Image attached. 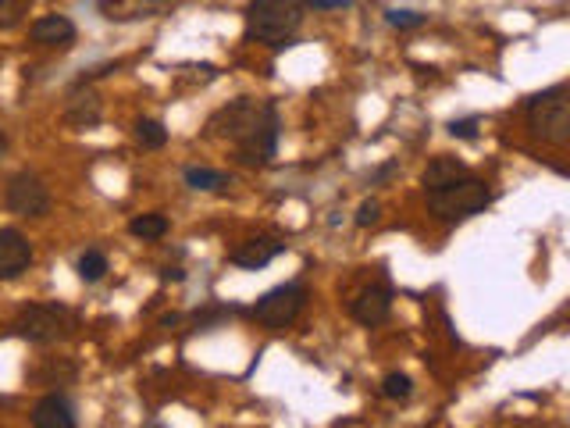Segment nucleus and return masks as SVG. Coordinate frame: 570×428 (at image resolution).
<instances>
[{
  "mask_svg": "<svg viewBox=\"0 0 570 428\" xmlns=\"http://www.w3.org/2000/svg\"><path fill=\"white\" fill-rule=\"evenodd\" d=\"M389 25H396V29H417V25H424V15L421 11H407V8H396L389 11Z\"/></svg>",
  "mask_w": 570,
  "mask_h": 428,
  "instance_id": "412c9836",
  "label": "nucleus"
},
{
  "mask_svg": "<svg viewBox=\"0 0 570 428\" xmlns=\"http://www.w3.org/2000/svg\"><path fill=\"white\" fill-rule=\"evenodd\" d=\"M4 154H8V136H4V129H0V161H4Z\"/></svg>",
  "mask_w": 570,
  "mask_h": 428,
  "instance_id": "393cba45",
  "label": "nucleus"
},
{
  "mask_svg": "<svg viewBox=\"0 0 570 428\" xmlns=\"http://www.w3.org/2000/svg\"><path fill=\"white\" fill-rule=\"evenodd\" d=\"M350 314H353V321L364 325V329H378V325H385L389 314H392L389 286H364L357 297L350 300Z\"/></svg>",
  "mask_w": 570,
  "mask_h": 428,
  "instance_id": "6e6552de",
  "label": "nucleus"
},
{
  "mask_svg": "<svg viewBox=\"0 0 570 428\" xmlns=\"http://www.w3.org/2000/svg\"><path fill=\"white\" fill-rule=\"evenodd\" d=\"M68 125H79V129H86V125H97L100 122V97L97 93H86V97H72V104H68Z\"/></svg>",
  "mask_w": 570,
  "mask_h": 428,
  "instance_id": "ddd939ff",
  "label": "nucleus"
},
{
  "mask_svg": "<svg viewBox=\"0 0 570 428\" xmlns=\"http://www.w3.org/2000/svg\"><path fill=\"white\" fill-rule=\"evenodd\" d=\"M528 125L531 136L542 143H567L570 140V100L567 86H549L528 100Z\"/></svg>",
  "mask_w": 570,
  "mask_h": 428,
  "instance_id": "20e7f679",
  "label": "nucleus"
},
{
  "mask_svg": "<svg viewBox=\"0 0 570 428\" xmlns=\"http://www.w3.org/2000/svg\"><path fill=\"white\" fill-rule=\"evenodd\" d=\"M4 204L18 218H43L50 211V193L40 182V175L33 172H18L4 190Z\"/></svg>",
  "mask_w": 570,
  "mask_h": 428,
  "instance_id": "0eeeda50",
  "label": "nucleus"
},
{
  "mask_svg": "<svg viewBox=\"0 0 570 428\" xmlns=\"http://www.w3.org/2000/svg\"><path fill=\"white\" fill-rule=\"evenodd\" d=\"M378 214H382L378 200H364V204L357 207V225H360V229H367V225H375V222H378Z\"/></svg>",
  "mask_w": 570,
  "mask_h": 428,
  "instance_id": "4be33fe9",
  "label": "nucleus"
},
{
  "mask_svg": "<svg viewBox=\"0 0 570 428\" xmlns=\"http://www.w3.org/2000/svg\"><path fill=\"white\" fill-rule=\"evenodd\" d=\"M136 140L147 150H161L164 143H168V129H164L161 122H154V118H143V122L136 125Z\"/></svg>",
  "mask_w": 570,
  "mask_h": 428,
  "instance_id": "f3484780",
  "label": "nucleus"
},
{
  "mask_svg": "<svg viewBox=\"0 0 570 428\" xmlns=\"http://www.w3.org/2000/svg\"><path fill=\"white\" fill-rule=\"evenodd\" d=\"M410 389H414V386H410V379H407V375H399V371H392V375H385V379H382V396H385V400H407Z\"/></svg>",
  "mask_w": 570,
  "mask_h": 428,
  "instance_id": "aec40b11",
  "label": "nucleus"
},
{
  "mask_svg": "<svg viewBox=\"0 0 570 428\" xmlns=\"http://www.w3.org/2000/svg\"><path fill=\"white\" fill-rule=\"evenodd\" d=\"M182 179H186V186H193V190H221V186L232 182V175L214 172V168H186Z\"/></svg>",
  "mask_w": 570,
  "mask_h": 428,
  "instance_id": "2eb2a0df",
  "label": "nucleus"
},
{
  "mask_svg": "<svg viewBox=\"0 0 570 428\" xmlns=\"http://www.w3.org/2000/svg\"><path fill=\"white\" fill-rule=\"evenodd\" d=\"M29 36H33V43H40V47H72L75 25L68 22L65 15H47L29 25Z\"/></svg>",
  "mask_w": 570,
  "mask_h": 428,
  "instance_id": "9b49d317",
  "label": "nucleus"
},
{
  "mask_svg": "<svg viewBox=\"0 0 570 428\" xmlns=\"http://www.w3.org/2000/svg\"><path fill=\"white\" fill-rule=\"evenodd\" d=\"M303 0H253L246 11V36L264 47H285L300 33Z\"/></svg>",
  "mask_w": 570,
  "mask_h": 428,
  "instance_id": "f03ea898",
  "label": "nucleus"
},
{
  "mask_svg": "<svg viewBox=\"0 0 570 428\" xmlns=\"http://www.w3.org/2000/svg\"><path fill=\"white\" fill-rule=\"evenodd\" d=\"M282 250H285V243H278L275 236H253V239H246L243 247L232 250L228 261L246 268V272H261V268H268Z\"/></svg>",
  "mask_w": 570,
  "mask_h": 428,
  "instance_id": "9d476101",
  "label": "nucleus"
},
{
  "mask_svg": "<svg viewBox=\"0 0 570 428\" xmlns=\"http://www.w3.org/2000/svg\"><path fill=\"white\" fill-rule=\"evenodd\" d=\"M29 15V0H0V29H15Z\"/></svg>",
  "mask_w": 570,
  "mask_h": 428,
  "instance_id": "6ab92c4d",
  "label": "nucleus"
},
{
  "mask_svg": "<svg viewBox=\"0 0 570 428\" xmlns=\"http://www.w3.org/2000/svg\"><path fill=\"white\" fill-rule=\"evenodd\" d=\"M107 272V257L100 254V250H86V254L79 257V275L82 282H100Z\"/></svg>",
  "mask_w": 570,
  "mask_h": 428,
  "instance_id": "a211bd4d",
  "label": "nucleus"
},
{
  "mask_svg": "<svg viewBox=\"0 0 570 428\" xmlns=\"http://www.w3.org/2000/svg\"><path fill=\"white\" fill-rule=\"evenodd\" d=\"M303 4L314 11H339V8H350L353 0H303Z\"/></svg>",
  "mask_w": 570,
  "mask_h": 428,
  "instance_id": "b1692460",
  "label": "nucleus"
},
{
  "mask_svg": "<svg viewBox=\"0 0 570 428\" xmlns=\"http://www.w3.org/2000/svg\"><path fill=\"white\" fill-rule=\"evenodd\" d=\"M303 304H307V286H303V282H285V286L264 293V297L250 307V314L261 321L264 329L282 332L300 318Z\"/></svg>",
  "mask_w": 570,
  "mask_h": 428,
  "instance_id": "423d86ee",
  "label": "nucleus"
},
{
  "mask_svg": "<svg viewBox=\"0 0 570 428\" xmlns=\"http://www.w3.org/2000/svg\"><path fill=\"white\" fill-rule=\"evenodd\" d=\"M33 425L36 428H75V414L72 404H68L65 396H43L40 404L33 407Z\"/></svg>",
  "mask_w": 570,
  "mask_h": 428,
  "instance_id": "f8f14e48",
  "label": "nucleus"
},
{
  "mask_svg": "<svg viewBox=\"0 0 570 428\" xmlns=\"http://www.w3.org/2000/svg\"><path fill=\"white\" fill-rule=\"evenodd\" d=\"M478 118H460V122H453L449 125V132H453V136H460V140H474V136H478Z\"/></svg>",
  "mask_w": 570,
  "mask_h": 428,
  "instance_id": "5701e85b",
  "label": "nucleus"
},
{
  "mask_svg": "<svg viewBox=\"0 0 570 428\" xmlns=\"http://www.w3.org/2000/svg\"><path fill=\"white\" fill-rule=\"evenodd\" d=\"M129 232L136 239H161L168 232V218L164 214H143V218H132Z\"/></svg>",
  "mask_w": 570,
  "mask_h": 428,
  "instance_id": "dca6fc26",
  "label": "nucleus"
},
{
  "mask_svg": "<svg viewBox=\"0 0 570 428\" xmlns=\"http://www.w3.org/2000/svg\"><path fill=\"white\" fill-rule=\"evenodd\" d=\"M489 204H492L489 182L474 179L467 172L442 182L435 190H428V207H432V214H439L442 222H464V218L481 214Z\"/></svg>",
  "mask_w": 570,
  "mask_h": 428,
  "instance_id": "7ed1b4c3",
  "label": "nucleus"
},
{
  "mask_svg": "<svg viewBox=\"0 0 570 428\" xmlns=\"http://www.w3.org/2000/svg\"><path fill=\"white\" fill-rule=\"evenodd\" d=\"M11 329L22 339H29V343H57V339L72 336L75 314L61 304H33L18 314Z\"/></svg>",
  "mask_w": 570,
  "mask_h": 428,
  "instance_id": "39448f33",
  "label": "nucleus"
},
{
  "mask_svg": "<svg viewBox=\"0 0 570 428\" xmlns=\"http://www.w3.org/2000/svg\"><path fill=\"white\" fill-rule=\"evenodd\" d=\"M464 161H456V157H435L432 165L424 168V190H435L442 182L456 179V175H464Z\"/></svg>",
  "mask_w": 570,
  "mask_h": 428,
  "instance_id": "4468645a",
  "label": "nucleus"
},
{
  "mask_svg": "<svg viewBox=\"0 0 570 428\" xmlns=\"http://www.w3.org/2000/svg\"><path fill=\"white\" fill-rule=\"evenodd\" d=\"M211 129L236 143L246 165H268L278 154V107L271 100H232L211 118Z\"/></svg>",
  "mask_w": 570,
  "mask_h": 428,
  "instance_id": "f257e3e1",
  "label": "nucleus"
},
{
  "mask_svg": "<svg viewBox=\"0 0 570 428\" xmlns=\"http://www.w3.org/2000/svg\"><path fill=\"white\" fill-rule=\"evenodd\" d=\"M33 264V247L18 229H0V279H18Z\"/></svg>",
  "mask_w": 570,
  "mask_h": 428,
  "instance_id": "1a4fd4ad",
  "label": "nucleus"
}]
</instances>
